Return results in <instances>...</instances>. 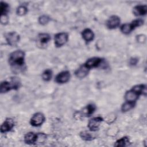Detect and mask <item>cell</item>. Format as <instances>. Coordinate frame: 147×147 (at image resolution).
I'll return each instance as SVG.
<instances>
[{
	"label": "cell",
	"mask_w": 147,
	"mask_h": 147,
	"mask_svg": "<svg viewBox=\"0 0 147 147\" xmlns=\"http://www.w3.org/2000/svg\"><path fill=\"white\" fill-rule=\"evenodd\" d=\"M146 93V87L144 84L136 85L132 88L127 91L125 94V99L126 101L134 102L141 94L145 95Z\"/></svg>",
	"instance_id": "cell-1"
},
{
	"label": "cell",
	"mask_w": 147,
	"mask_h": 147,
	"mask_svg": "<svg viewBox=\"0 0 147 147\" xmlns=\"http://www.w3.org/2000/svg\"><path fill=\"white\" fill-rule=\"evenodd\" d=\"M25 53L21 50H17L10 54L9 63L13 67L20 68L24 65Z\"/></svg>",
	"instance_id": "cell-2"
},
{
	"label": "cell",
	"mask_w": 147,
	"mask_h": 147,
	"mask_svg": "<svg viewBox=\"0 0 147 147\" xmlns=\"http://www.w3.org/2000/svg\"><path fill=\"white\" fill-rule=\"evenodd\" d=\"M20 86V82L17 78H12L11 80L9 81H3L1 83L0 91L1 93H5L11 89H18Z\"/></svg>",
	"instance_id": "cell-3"
},
{
	"label": "cell",
	"mask_w": 147,
	"mask_h": 147,
	"mask_svg": "<svg viewBox=\"0 0 147 147\" xmlns=\"http://www.w3.org/2000/svg\"><path fill=\"white\" fill-rule=\"evenodd\" d=\"M144 21L141 18H138L134 20L130 24H123L121 27V30L123 33L127 34L130 33L136 27H138L142 25Z\"/></svg>",
	"instance_id": "cell-4"
},
{
	"label": "cell",
	"mask_w": 147,
	"mask_h": 147,
	"mask_svg": "<svg viewBox=\"0 0 147 147\" xmlns=\"http://www.w3.org/2000/svg\"><path fill=\"white\" fill-rule=\"evenodd\" d=\"M5 38L9 45L15 46L20 41V36L16 32H11L5 34Z\"/></svg>",
	"instance_id": "cell-5"
},
{
	"label": "cell",
	"mask_w": 147,
	"mask_h": 147,
	"mask_svg": "<svg viewBox=\"0 0 147 147\" xmlns=\"http://www.w3.org/2000/svg\"><path fill=\"white\" fill-rule=\"evenodd\" d=\"M68 39V35L64 32L57 33L55 36V44L57 47H60L64 45Z\"/></svg>",
	"instance_id": "cell-6"
},
{
	"label": "cell",
	"mask_w": 147,
	"mask_h": 147,
	"mask_svg": "<svg viewBox=\"0 0 147 147\" xmlns=\"http://www.w3.org/2000/svg\"><path fill=\"white\" fill-rule=\"evenodd\" d=\"M45 120L44 115L41 113L34 114L30 119V123L33 126H39L43 123Z\"/></svg>",
	"instance_id": "cell-7"
},
{
	"label": "cell",
	"mask_w": 147,
	"mask_h": 147,
	"mask_svg": "<svg viewBox=\"0 0 147 147\" xmlns=\"http://www.w3.org/2000/svg\"><path fill=\"white\" fill-rule=\"evenodd\" d=\"M102 121H103L102 117L99 116L92 118L88 122V127L91 131H96L98 129Z\"/></svg>",
	"instance_id": "cell-8"
},
{
	"label": "cell",
	"mask_w": 147,
	"mask_h": 147,
	"mask_svg": "<svg viewBox=\"0 0 147 147\" xmlns=\"http://www.w3.org/2000/svg\"><path fill=\"white\" fill-rule=\"evenodd\" d=\"M103 59L99 57H91L87 60L84 65L88 68H95L98 67L99 65H100L102 62Z\"/></svg>",
	"instance_id": "cell-9"
},
{
	"label": "cell",
	"mask_w": 147,
	"mask_h": 147,
	"mask_svg": "<svg viewBox=\"0 0 147 147\" xmlns=\"http://www.w3.org/2000/svg\"><path fill=\"white\" fill-rule=\"evenodd\" d=\"M70 78V73L68 71H64L59 73L55 78V81L58 83H65Z\"/></svg>",
	"instance_id": "cell-10"
},
{
	"label": "cell",
	"mask_w": 147,
	"mask_h": 147,
	"mask_svg": "<svg viewBox=\"0 0 147 147\" xmlns=\"http://www.w3.org/2000/svg\"><path fill=\"white\" fill-rule=\"evenodd\" d=\"M14 122L11 118H7L1 126V132L2 133L7 132L14 127Z\"/></svg>",
	"instance_id": "cell-11"
},
{
	"label": "cell",
	"mask_w": 147,
	"mask_h": 147,
	"mask_svg": "<svg viewBox=\"0 0 147 147\" xmlns=\"http://www.w3.org/2000/svg\"><path fill=\"white\" fill-rule=\"evenodd\" d=\"M120 24V18L117 16H112L110 17L106 23L107 27L109 29H115Z\"/></svg>",
	"instance_id": "cell-12"
},
{
	"label": "cell",
	"mask_w": 147,
	"mask_h": 147,
	"mask_svg": "<svg viewBox=\"0 0 147 147\" xmlns=\"http://www.w3.org/2000/svg\"><path fill=\"white\" fill-rule=\"evenodd\" d=\"M38 134L33 132H29L25 134L24 137V141L28 144H34L37 142Z\"/></svg>",
	"instance_id": "cell-13"
},
{
	"label": "cell",
	"mask_w": 147,
	"mask_h": 147,
	"mask_svg": "<svg viewBox=\"0 0 147 147\" xmlns=\"http://www.w3.org/2000/svg\"><path fill=\"white\" fill-rule=\"evenodd\" d=\"M89 69L84 64L80 66L76 71H75V75L78 78H83L87 76L88 73Z\"/></svg>",
	"instance_id": "cell-14"
},
{
	"label": "cell",
	"mask_w": 147,
	"mask_h": 147,
	"mask_svg": "<svg viewBox=\"0 0 147 147\" xmlns=\"http://www.w3.org/2000/svg\"><path fill=\"white\" fill-rule=\"evenodd\" d=\"M133 11L135 16H144L147 12V6L146 5H137L133 8Z\"/></svg>",
	"instance_id": "cell-15"
},
{
	"label": "cell",
	"mask_w": 147,
	"mask_h": 147,
	"mask_svg": "<svg viewBox=\"0 0 147 147\" xmlns=\"http://www.w3.org/2000/svg\"><path fill=\"white\" fill-rule=\"evenodd\" d=\"M82 36L83 39L87 42L91 41L94 37V34L93 32L88 28L85 29L82 31Z\"/></svg>",
	"instance_id": "cell-16"
},
{
	"label": "cell",
	"mask_w": 147,
	"mask_h": 147,
	"mask_svg": "<svg viewBox=\"0 0 147 147\" xmlns=\"http://www.w3.org/2000/svg\"><path fill=\"white\" fill-rule=\"evenodd\" d=\"M50 40L51 37L47 33H40L38 36V40L41 45L47 44Z\"/></svg>",
	"instance_id": "cell-17"
},
{
	"label": "cell",
	"mask_w": 147,
	"mask_h": 147,
	"mask_svg": "<svg viewBox=\"0 0 147 147\" xmlns=\"http://www.w3.org/2000/svg\"><path fill=\"white\" fill-rule=\"evenodd\" d=\"M96 109V107L93 104H89L84 109L83 113L87 116H90L94 113Z\"/></svg>",
	"instance_id": "cell-18"
},
{
	"label": "cell",
	"mask_w": 147,
	"mask_h": 147,
	"mask_svg": "<svg viewBox=\"0 0 147 147\" xmlns=\"http://www.w3.org/2000/svg\"><path fill=\"white\" fill-rule=\"evenodd\" d=\"M129 142V140L127 137H122L118 140H117L114 146H125L127 145Z\"/></svg>",
	"instance_id": "cell-19"
},
{
	"label": "cell",
	"mask_w": 147,
	"mask_h": 147,
	"mask_svg": "<svg viewBox=\"0 0 147 147\" xmlns=\"http://www.w3.org/2000/svg\"><path fill=\"white\" fill-rule=\"evenodd\" d=\"M1 16H7V13L9 11V5L5 2H1Z\"/></svg>",
	"instance_id": "cell-20"
},
{
	"label": "cell",
	"mask_w": 147,
	"mask_h": 147,
	"mask_svg": "<svg viewBox=\"0 0 147 147\" xmlns=\"http://www.w3.org/2000/svg\"><path fill=\"white\" fill-rule=\"evenodd\" d=\"M134 106V102H127L126 101L125 103H124L121 107V110L123 112H126L131 109L133 108Z\"/></svg>",
	"instance_id": "cell-21"
},
{
	"label": "cell",
	"mask_w": 147,
	"mask_h": 147,
	"mask_svg": "<svg viewBox=\"0 0 147 147\" xmlns=\"http://www.w3.org/2000/svg\"><path fill=\"white\" fill-rule=\"evenodd\" d=\"M52 76V72L51 69H48L45 70L42 74V78L45 81H49L51 79Z\"/></svg>",
	"instance_id": "cell-22"
},
{
	"label": "cell",
	"mask_w": 147,
	"mask_h": 147,
	"mask_svg": "<svg viewBox=\"0 0 147 147\" xmlns=\"http://www.w3.org/2000/svg\"><path fill=\"white\" fill-rule=\"evenodd\" d=\"M80 136L84 140L86 141H90L94 138L92 135H91L90 133L87 131H83L80 133Z\"/></svg>",
	"instance_id": "cell-23"
},
{
	"label": "cell",
	"mask_w": 147,
	"mask_h": 147,
	"mask_svg": "<svg viewBox=\"0 0 147 147\" xmlns=\"http://www.w3.org/2000/svg\"><path fill=\"white\" fill-rule=\"evenodd\" d=\"M28 11V9L25 6H20L17 9V14L19 16H24Z\"/></svg>",
	"instance_id": "cell-24"
},
{
	"label": "cell",
	"mask_w": 147,
	"mask_h": 147,
	"mask_svg": "<svg viewBox=\"0 0 147 147\" xmlns=\"http://www.w3.org/2000/svg\"><path fill=\"white\" fill-rule=\"evenodd\" d=\"M50 20V18L48 16L45 15H42L40 16L38 18V22L41 25H45L47 24Z\"/></svg>",
	"instance_id": "cell-25"
},
{
	"label": "cell",
	"mask_w": 147,
	"mask_h": 147,
	"mask_svg": "<svg viewBox=\"0 0 147 147\" xmlns=\"http://www.w3.org/2000/svg\"><path fill=\"white\" fill-rule=\"evenodd\" d=\"M145 37L144 35H140L138 36H137V40L138 41V42H143L145 41Z\"/></svg>",
	"instance_id": "cell-26"
},
{
	"label": "cell",
	"mask_w": 147,
	"mask_h": 147,
	"mask_svg": "<svg viewBox=\"0 0 147 147\" xmlns=\"http://www.w3.org/2000/svg\"><path fill=\"white\" fill-rule=\"evenodd\" d=\"M137 62H138V59H136V58H131L130 60L129 63L131 65H136L137 63Z\"/></svg>",
	"instance_id": "cell-27"
}]
</instances>
